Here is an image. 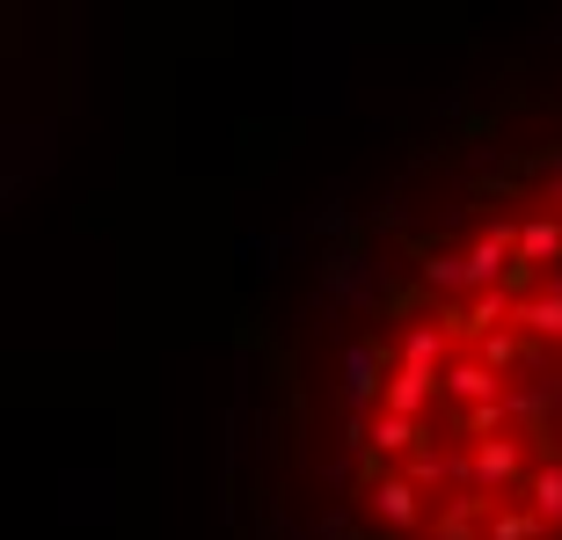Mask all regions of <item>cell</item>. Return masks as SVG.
I'll return each instance as SVG.
<instances>
[{"label":"cell","mask_w":562,"mask_h":540,"mask_svg":"<svg viewBox=\"0 0 562 540\" xmlns=\"http://www.w3.org/2000/svg\"><path fill=\"white\" fill-rule=\"evenodd\" d=\"M402 373V344H387V336H358L351 358H344V402H351V416H380L387 409V380Z\"/></svg>","instance_id":"6da1fadb"},{"label":"cell","mask_w":562,"mask_h":540,"mask_svg":"<svg viewBox=\"0 0 562 540\" xmlns=\"http://www.w3.org/2000/svg\"><path fill=\"white\" fill-rule=\"evenodd\" d=\"M526 475H533V453H526L519 438H490V446H475V490H490V497H519Z\"/></svg>","instance_id":"7a4b0ae2"},{"label":"cell","mask_w":562,"mask_h":540,"mask_svg":"<svg viewBox=\"0 0 562 540\" xmlns=\"http://www.w3.org/2000/svg\"><path fill=\"white\" fill-rule=\"evenodd\" d=\"M373 519L387 526V533H409V526H424V490L409 475H387L373 490Z\"/></svg>","instance_id":"3957f363"},{"label":"cell","mask_w":562,"mask_h":540,"mask_svg":"<svg viewBox=\"0 0 562 540\" xmlns=\"http://www.w3.org/2000/svg\"><path fill=\"white\" fill-rule=\"evenodd\" d=\"M438 387H446V373H424V365H402V373L387 380V416H409V424H424V409L438 402Z\"/></svg>","instance_id":"277c9868"},{"label":"cell","mask_w":562,"mask_h":540,"mask_svg":"<svg viewBox=\"0 0 562 540\" xmlns=\"http://www.w3.org/2000/svg\"><path fill=\"white\" fill-rule=\"evenodd\" d=\"M468 358H482V365L504 380V373H533V365H541V344H533L526 329H497L482 351H468Z\"/></svg>","instance_id":"5b68a950"},{"label":"cell","mask_w":562,"mask_h":540,"mask_svg":"<svg viewBox=\"0 0 562 540\" xmlns=\"http://www.w3.org/2000/svg\"><path fill=\"white\" fill-rule=\"evenodd\" d=\"M446 387H453L460 409H482V402H504V395H512V387H504L482 358H453V365H446Z\"/></svg>","instance_id":"8992f818"},{"label":"cell","mask_w":562,"mask_h":540,"mask_svg":"<svg viewBox=\"0 0 562 540\" xmlns=\"http://www.w3.org/2000/svg\"><path fill=\"white\" fill-rule=\"evenodd\" d=\"M519 256H526V263H541V270L562 263V220H555V212H533V220H519Z\"/></svg>","instance_id":"52a82bcc"},{"label":"cell","mask_w":562,"mask_h":540,"mask_svg":"<svg viewBox=\"0 0 562 540\" xmlns=\"http://www.w3.org/2000/svg\"><path fill=\"white\" fill-rule=\"evenodd\" d=\"M446 329L438 322H417V329H402V365H424V373H446Z\"/></svg>","instance_id":"ba28073f"},{"label":"cell","mask_w":562,"mask_h":540,"mask_svg":"<svg viewBox=\"0 0 562 540\" xmlns=\"http://www.w3.org/2000/svg\"><path fill=\"white\" fill-rule=\"evenodd\" d=\"M468 446H490V438H504V424H512V402H482V409H453L446 416Z\"/></svg>","instance_id":"9c48e42d"},{"label":"cell","mask_w":562,"mask_h":540,"mask_svg":"<svg viewBox=\"0 0 562 540\" xmlns=\"http://www.w3.org/2000/svg\"><path fill=\"white\" fill-rule=\"evenodd\" d=\"M512 329H526L533 344H548V336L562 344V292H541V300H526V307H512Z\"/></svg>","instance_id":"30bf717a"},{"label":"cell","mask_w":562,"mask_h":540,"mask_svg":"<svg viewBox=\"0 0 562 540\" xmlns=\"http://www.w3.org/2000/svg\"><path fill=\"white\" fill-rule=\"evenodd\" d=\"M519 504H526V511H541L548 533H555V526H562V468H533L526 490H519Z\"/></svg>","instance_id":"8fae6325"},{"label":"cell","mask_w":562,"mask_h":540,"mask_svg":"<svg viewBox=\"0 0 562 540\" xmlns=\"http://www.w3.org/2000/svg\"><path fill=\"white\" fill-rule=\"evenodd\" d=\"M482 540H548V519H541V511H526V504L512 497V504H497V519L482 526Z\"/></svg>","instance_id":"7c38bea8"},{"label":"cell","mask_w":562,"mask_h":540,"mask_svg":"<svg viewBox=\"0 0 562 540\" xmlns=\"http://www.w3.org/2000/svg\"><path fill=\"white\" fill-rule=\"evenodd\" d=\"M512 424H519L526 438H541V431H555V416H548V387H512Z\"/></svg>","instance_id":"4fadbf2b"},{"label":"cell","mask_w":562,"mask_h":540,"mask_svg":"<svg viewBox=\"0 0 562 540\" xmlns=\"http://www.w3.org/2000/svg\"><path fill=\"white\" fill-rule=\"evenodd\" d=\"M402 475L417 482V490H438V482H453V453H438V446H417V453L402 460Z\"/></svg>","instance_id":"5bb4252c"},{"label":"cell","mask_w":562,"mask_h":540,"mask_svg":"<svg viewBox=\"0 0 562 540\" xmlns=\"http://www.w3.org/2000/svg\"><path fill=\"white\" fill-rule=\"evenodd\" d=\"M424 292H431V285H387V292H380V307H387V314H417Z\"/></svg>","instance_id":"9a60e30c"},{"label":"cell","mask_w":562,"mask_h":540,"mask_svg":"<svg viewBox=\"0 0 562 540\" xmlns=\"http://www.w3.org/2000/svg\"><path fill=\"white\" fill-rule=\"evenodd\" d=\"M548 205H555V220H562V176H555V198H548Z\"/></svg>","instance_id":"2e32d148"},{"label":"cell","mask_w":562,"mask_h":540,"mask_svg":"<svg viewBox=\"0 0 562 540\" xmlns=\"http://www.w3.org/2000/svg\"><path fill=\"white\" fill-rule=\"evenodd\" d=\"M548 292H562V270H548Z\"/></svg>","instance_id":"e0dca14e"}]
</instances>
